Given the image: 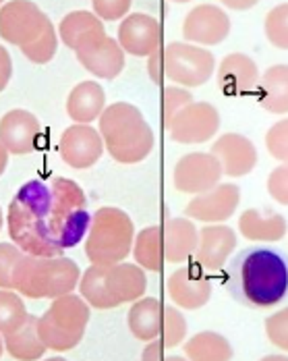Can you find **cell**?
Segmentation results:
<instances>
[{"instance_id":"cell-1","label":"cell","mask_w":288,"mask_h":361,"mask_svg":"<svg viewBox=\"0 0 288 361\" xmlns=\"http://www.w3.org/2000/svg\"><path fill=\"white\" fill-rule=\"evenodd\" d=\"M83 189L67 177L27 180L8 204V237L25 253L58 257L75 247L92 224Z\"/></svg>"},{"instance_id":"cell-2","label":"cell","mask_w":288,"mask_h":361,"mask_svg":"<svg viewBox=\"0 0 288 361\" xmlns=\"http://www.w3.org/2000/svg\"><path fill=\"white\" fill-rule=\"evenodd\" d=\"M226 290L253 310L280 303L288 293V257L274 247H247L226 266Z\"/></svg>"},{"instance_id":"cell-3","label":"cell","mask_w":288,"mask_h":361,"mask_svg":"<svg viewBox=\"0 0 288 361\" xmlns=\"http://www.w3.org/2000/svg\"><path fill=\"white\" fill-rule=\"evenodd\" d=\"M100 135L108 154L120 164H137L154 149V131L142 110L127 102L110 104L100 116Z\"/></svg>"},{"instance_id":"cell-4","label":"cell","mask_w":288,"mask_h":361,"mask_svg":"<svg viewBox=\"0 0 288 361\" xmlns=\"http://www.w3.org/2000/svg\"><path fill=\"white\" fill-rule=\"evenodd\" d=\"M0 36L15 44L37 65L52 61L56 52V34L52 21L34 2H8L2 6Z\"/></svg>"},{"instance_id":"cell-5","label":"cell","mask_w":288,"mask_h":361,"mask_svg":"<svg viewBox=\"0 0 288 361\" xmlns=\"http://www.w3.org/2000/svg\"><path fill=\"white\" fill-rule=\"evenodd\" d=\"M79 276V266L69 257H42L23 252L17 262L11 289L32 299H56L73 293L81 281Z\"/></svg>"},{"instance_id":"cell-6","label":"cell","mask_w":288,"mask_h":361,"mask_svg":"<svg viewBox=\"0 0 288 361\" xmlns=\"http://www.w3.org/2000/svg\"><path fill=\"white\" fill-rule=\"evenodd\" d=\"M81 297L98 310H112L127 301H137L147 289L139 264H92L79 281Z\"/></svg>"},{"instance_id":"cell-7","label":"cell","mask_w":288,"mask_h":361,"mask_svg":"<svg viewBox=\"0 0 288 361\" xmlns=\"http://www.w3.org/2000/svg\"><path fill=\"white\" fill-rule=\"evenodd\" d=\"M216 67V59L208 48L187 42H173L149 56L147 71L154 83L173 81L180 87H199L208 83Z\"/></svg>"},{"instance_id":"cell-8","label":"cell","mask_w":288,"mask_h":361,"mask_svg":"<svg viewBox=\"0 0 288 361\" xmlns=\"http://www.w3.org/2000/svg\"><path fill=\"white\" fill-rule=\"evenodd\" d=\"M135 243L133 220L120 208H100L89 224V235L85 241V255L92 264L112 266L120 264Z\"/></svg>"},{"instance_id":"cell-9","label":"cell","mask_w":288,"mask_h":361,"mask_svg":"<svg viewBox=\"0 0 288 361\" xmlns=\"http://www.w3.org/2000/svg\"><path fill=\"white\" fill-rule=\"evenodd\" d=\"M87 324H89L87 301L83 297H75L73 293H67L52 301L46 314L39 318L37 330L42 343L48 349L63 353L79 345Z\"/></svg>"},{"instance_id":"cell-10","label":"cell","mask_w":288,"mask_h":361,"mask_svg":"<svg viewBox=\"0 0 288 361\" xmlns=\"http://www.w3.org/2000/svg\"><path fill=\"white\" fill-rule=\"evenodd\" d=\"M168 137L177 144H204L212 140L220 129V114L208 102H191L164 125Z\"/></svg>"},{"instance_id":"cell-11","label":"cell","mask_w":288,"mask_h":361,"mask_svg":"<svg viewBox=\"0 0 288 361\" xmlns=\"http://www.w3.org/2000/svg\"><path fill=\"white\" fill-rule=\"evenodd\" d=\"M222 166L214 154L193 152L182 156L175 166V187L180 193L199 195L220 185Z\"/></svg>"},{"instance_id":"cell-12","label":"cell","mask_w":288,"mask_h":361,"mask_svg":"<svg viewBox=\"0 0 288 361\" xmlns=\"http://www.w3.org/2000/svg\"><path fill=\"white\" fill-rule=\"evenodd\" d=\"M230 34V19L216 4H197L182 21V37L201 46H216Z\"/></svg>"},{"instance_id":"cell-13","label":"cell","mask_w":288,"mask_h":361,"mask_svg":"<svg viewBox=\"0 0 288 361\" xmlns=\"http://www.w3.org/2000/svg\"><path fill=\"white\" fill-rule=\"evenodd\" d=\"M58 152L71 169H92L102 158L104 140L92 125H73L61 135Z\"/></svg>"},{"instance_id":"cell-14","label":"cell","mask_w":288,"mask_h":361,"mask_svg":"<svg viewBox=\"0 0 288 361\" xmlns=\"http://www.w3.org/2000/svg\"><path fill=\"white\" fill-rule=\"evenodd\" d=\"M116 34L120 48L133 56H154L162 48L164 36L162 25L145 13L127 15L118 25Z\"/></svg>"},{"instance_id":"cell-15","label":"cell","mask_w":288,"mask_h":361,"mask_svg":"<svg viewBox=\"0 0 288 361\" xmlns=\"http://www.w3.org/2000/svg\"><path fill=\"white\" fill-rule=\"evenodd\" d=\"M239 204H241V189L232 183H224L191 200L184 206V214L201 222H222L237 212Z\"/></svg>"},{"instance_id":"cell-16","label":"cell","mask_w":288,"mask_h":361,"mask_svg":"<svg viewBox=\"0 0 288 361\" xmlns=\"http://www.w3.org/2000/svg\"><path fill=\"white\" fill-rule=\"evenodd\" d=\"M237 247V233L230 226L212 224L199 231V243L193 253V264L201 270L218 272L226 264L228 255Z\"/></svg>"},{"instance_id":"cell-17","label":"cell","mask_w":288,"mask_h":361,"mask_svg":"<svg viewBox=\"0 0 288 361\" xmlns=\"http://www.w3.org/2000/svg\"><path fill=\"white\" fill-rule=\"evenodd\" d=\"M170 299L184 310H199L212 297V283L204 270L193 264L189 268H179L166 283Z\"/></svg>"},{"instance_id":"cell-18","label":"cell","mask_w":288,"mask_h":361,"mask_svg":"<svg viewBox=\"0 0 288 361\" xmlns=\"http://www.w3.org/2000/svg\"><path fill=\"white\" fill-rule=\"evenodd\" d=\"M42 133V125L36 116L27 110H11L2 116L0 123V140L2 152L11 154H30L37 147Z\"/></svg>"},{"instance_id":"cell-19","label":"cell","mask_w":288,"mask_h":361,"mask_svg":"<svg viewBox=\"0 0 288 361\" xmlns=\"http://www.w3.org/2000/svg\"><path fill=\"white\" fill-rule=\"evenodd\" d=\"M212 154L218 158L222 173L226 177H245L257 164V149L245 135L224 133L216 144L212 145Z\"/></svg>"},{"instance_id":"cell-20","label":"cell","mask_w":288,"mask_h":361,"mask_svg":"<svg viewBox=\"0 0 288 361\" xmlns=\"http://www.w3.org/2000/svg\"><path fill=\"white\" fill-rule=\"evenodd\" d=\"M79 63L85 71L100 77V79H116L125 69V50L120 48L118 39L104 36L77 52Z\"/></svg>"},{"instance_id":"cell-21","label":"cell","mask_w":288,"mask_h":361,"mask_svg":"<svg viewBox=\"0 0 288 361\" xmlns=\"http://www.w3.org/2000/svg\"><path fill=\"white\" fill-rule=\"evenodd\" d=\"M259 85V71L255 61L247 54L232 52L222 59L218 67V87L226 96L251 94Z\"/></svg>"},{"instance_id":"cell-22","label":"cell","mask_w":288,"mask_h":361,"mask_svg":"<svg viewBox=\"0 0 288 361\" xmlns=\"http://www.w3.org/2000/svg\"><path fill=\"white\" fill-rule=\"evenodd\" d=\"M199 243V231L189 218H168L162 224V247L166 262L180 264L193 257Z\"/></svg>"},{"instance_id":"cell-23","label":"cell","mask_w":288,"mask_h":361,"mask_svg":"<svg viewBox=\"0 0 288 361\" xmlns=\"http://www.w3.org/2000/svg\"><path fill=\"white\" fill-rule=\"evenodd\" d=\"M106 110V94L100 83L96 81H81L67 100V112L73 121L81 125H89L92 121L100 118Z\"/></svg>"},{"instance_id":"cell-24","label":"cell","mask_w":288,"mask_h":361,"mask_svg":"<svg viewBox=\"0 0 288 361\" xmlns=\"http://www.w3.org/2000/svg\"><path fill=\"white\" fill-rule=\"evenodd\" d=\"M58 32H61V39L75 50L79 52L81 48H85L87 44L104 37V25L102 21L89 13V11H75V13H69L61 25H58Z\"/></svg>"},{"instance_id":"cell-25","label":"cell","mask_w":288,"mask_h":361,"mask_svg":"<svg viewBox=\"0 0 288 361\" xmlns=\"http://www.w3.org/2000/svg\"><path fill=\"white\" fill-rule=\"evenodd\" d=\"M257 104L272 114L288 112V65H274L261 75L257 85Z\"/></svg>"},{"instance_id":"cell-26","label":"cell","mask_w":288,"mask_h":361,"mask_svg":"<svg viewBox=\"0 0 288 361\" xmlns=\"http://www.w3.org/2000/svg\"><path fill=\"white\" fill-rule=\"evenodd\" d=\"M162 322H164V303L154 297L137 299L127 316V324H129L131 334L139 341L160 338Z\"/></svg>"},{"instance_id":"cell-27","label":"cell","mask_w":288,"mask_h":361,"mask_svg":"<svg viewBox=\"0 0 288 361\" xmlns=\"http://www.w3.org/2000/svg\"><path fill=\"white\" fill-rule=\"evenodd\" d=\"M39 318L36 316H27L17 328H13L11 332L2 334V341L6 345V351L15 357V360H39L44 355V351L48 349L42 338H39Z\"/></svg>"},{"instance_id":"cell-28","label":"cell","mask_w":288,"mask_h":361,"mask_svg":"<svg viewBox=\"0 0 288 361\" xmlns=\"http://www.w3.org/2000/svg\"><path fill=\"white\" fill-rule=\"evenodd\" d=\"M239 231L249 241H280L287 235V220L278 212L247 210L239 218Z\"/></svg>"},{"instance_id":"cell-29","label":"cell","mask_w":288,"mask_h":361,"mask_svg":"<svg viewBox=\"0 0 288 361\" xmlns=\"http://www.w3.org/2000/svg\"><path fill=\"white\" fill-rule=\"evenodd\" d=\"M184 357L193 361H226L232 360L230 343L218 332H199L184 345Z\"/></svg>"},{"instance_id":"cell-30","label":"cell","mask_w":288,"mask_h":361,"mask_svg":"<svg viewBox=\"0 0 288 361\" xmlns=\"http://www.w3.org/2000/svg\"><path fill=\"white\" fill-rule=\"evenodd\" d=\"M135 262L151 272H160L164 268V247H162V226H147L144 228L135 243H133Z\"/></svg>"},{"instance_id":"cell-31","label":"cell","mask_w":288,"mask_h":361,"mask_svg":"<svg viewBox=\"0 0 288 361\" xmlns=\"http://www.w3.org/2000/svg\"><path fill=\"white\" fill-rule=\"evenodd\" d=\"M263 32L272 46L288 50V2L278 4L265 15Z\"/></svg>"},{"instance_id":"cell-32","label":"cell","mask_w":288,"mask_h":361,"mask_svg":"<svg viewBox=\"0 0 288 361\" xmlns=\"http://www.w3.org/2000/svg\"><path fill=\"white\" fill-rule=\"evenodd\" d=\"M0 310H2V322H0L2 334L4 332H11L13 328H17V326L30 316L27 310H25V305H23V301L8 289H2V295H0Z\"/></svg>"},{"instance_id":"cell-33","label":"cell","mask_w":288,"mask_h":361,"mask_svg":"<svg viewBox=\"0 0 288 361\" xmlns=\"http://www.w3.org/2000/svg\"><path fill=\"white\" fill-rule=\"evenodd\" d=\"M184 334H187V322L182 314L170 305H164V322H162V334H160V341L164 343V347L166 349L177 347L184 338Z\"/></svg>"},{"instance_id":"cell-34","label":"cell","mask_w":288,"mask_h":361,"mask_svg":"<svg viewBox=\"0 0 288 361\" xmlns=\"http://www.w3.org/2000/svg\"><path fill=\"white\" fill-rule=\"evenodd\" d=\"M265 147L268 154L280 162L288 164V118L278 121L265 133Z\"/></svg>"},{"instance_id":"cell-35","label":"cell","mask_w":288,"mask_h":361,"mask_svg":"<svg viewBox=\"0 0 288 361\" xmlns=\"http://www.w3.org/2000/svg\"><path fill=\"white\" fill-rule=\"evenodd\" d=\"M191 102H193V96L184 87H166L162 92V123L168 125L173 116L184 106H189Z\"/></svg>"},{"instance_id":"cell-36","label":"cell","mask_w":288,"mask_h":361,"mask_svg":"<svg viewBox=\"0 0 288 361\" xmlns=\"http://www.w3.org/2000/svg\"><path fill=\"white\" fill-rule=\"evenodd\" d=\"M265 336L274 347L288 351V307L272 314L265 320Z\"/></svg>"},{"instance_id":"cell-37","label":"cell","mask_w":288,"mask_h":361,"mask_svg":"<svg viewBox=\"0 0 288 361\" xmlns=\"http://www.w3.org/2000/svg\"><path fill=\"white\" fill-rule=\"evenodd\" d=\"M268 193L282 206H288V164H280L268 177Z\"/></svg>"},{"instance_id":"cell-38","label":"cell","mask_w":288,"mask_h":361,"mask_svg":"<svg viewBox=\"0 0 288 361\" xmlns=\"http://www.w3.org/2000/svg\"><path fill=\"white\" fill-rule=\"evenodd\" d=\"M131 8L129 0H96L94 2V15L106 21H116L123 19Z\"/></svg>"},{"instance_id":"cell-39","label":"cell","mask_w":288,"mask_h":361,"mask_svg":"<svg viewBox=\"0 0 288 361\" xmlns=\"http://www.w3.org/2000/svg\"><path fill=\"white\" fill-rule=\"evenodd\" d=\"M166 347H164V343L160 341V338H154V341H149V345L145 347L144 351V360H164V351Z\"/></svg>"},{"instance_id":"cell-40","label":"cell","mask_w":288,"mask_h":361,"mask_svg":"<svg viewBox=\"0 0 288 361\" xmlns=\"http://www.w3.org/2000/svg\"><path fill=\"white\" fill-rule=\"evenodd\" d=\"M2 87L8 83V77H11V56H8V52L6 50H2Z\"/></svg>"}]
</instances>
